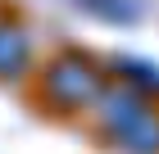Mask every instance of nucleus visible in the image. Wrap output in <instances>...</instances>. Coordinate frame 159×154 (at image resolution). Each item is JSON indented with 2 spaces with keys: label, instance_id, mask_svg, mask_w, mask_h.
Listing matches in <instances>:
<instances>
[{
  "label": "nucleus",
  "instance_id": "nucleus-3",
  "mask_svg": "<svg viewBox=\"0 0 159 154\" xmlns=\"http://www.w3.org/2000/svg\"><path fill=\"white\" fill-rule=\"evenodd\" d=\"M86 14H96V18H105V23H118V27H127V23H136L141 18V5L136 0H77Z\"/></svg>",
  "mask_w": 159,
  "mask_h": 154
},
{
  "label": "nucleus",
  "instance_id": "nucleus-2",
  "mask_svg": "<svg viewBox=\"0 0 159 154\" xmlns=\"http://www.w3.org/2000/svg\"><path fill=\"white\" fill-rule=\"evenodd\" d=\"M32 59V36H27L23 23L14 18H0V82H14L18 73Z\"/></svg>",
  "mask_w": 159,
  "mask_h": 154
},
{
  "label": "nucleus",
  "instance_id": "nucleus-4",
  "mask_svg": "<svg viewBox=\"0 0 159 154\" xmlns=\"http://www.w3.org/2000/svg\"><path fill=\"white\" fill-rule=\"evenodd\" d=\"M114 68L127 77V86H141V91H159V68L146 59H114Z\"/></svg>",
  "mask_w": 159,
  "mask_h": 154
},
{
  "label": "nucleus",
  "instance_id": "nucleus-1",
  "mask_svg": "<svg viewBox=\"0 0 159 154\" xmlns=\"http://www.w3.org/2000/svg\"><path fill=\"white\" fill-rule=\"evenodd\" d=\"M46 91L59 104H86L100 95V68L86 59L82 50H64L59 59L46 68Z\"/></svg>",
  "mask_w": 159,
  "mask_h": 154
}]
</instances>
